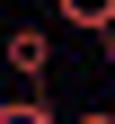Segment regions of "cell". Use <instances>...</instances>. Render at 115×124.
<instances>
[{
	"label": "cell",
	"instance_id": "cell-3",
	"mask_svg": "<svg viewBox=\"0 0 115 124\" xmlns=\"http://www.w3.org/2000/svg\"><path fill=\"white\" fill-rule=\"evenodd\" d=\"M0 124H71V115H53L44 98H0Z\"/></svg>",
	"mask_w": 115,
	"mask_h": 124
},
{
	"label": "cell",
	"instance_id": "cell-2",
	"mask_svg": "<svg viewBox=\"0 0 115 124\" xmlns=\"http://www.w3.org/2000/svg\"><path fill=\"white\" fill-rule=\"evenodd\" d=\"M53 18L71 27V36H97V44L115 53V0H53Z\"/></svg>",
	"mask_w": 115,
	"mask_h": 124
},
{
	"label": "cell",
	"instance_id": "cell-4",
	"mask_svg": "<svg viewBox=\"0 0 115 124\" xmlns=\"http://www.w3.org/2000/svg\"><path fill=\"white\" fill-rule=\"evenodd\" d=\"M71 124H115V106H89V115H71Z\"/></svg>",
	"mask_w": 115,
	"mask_h": 124
},
{
	"label": "cell",
	"instance_id": "cell-1",
	"mask_svg": "<svg viewBox=\"0 0 115 124\" xmlns=\"http://www.w3.org/2000/svg\"><path fill=\"white\" fill-rule=\"evenodd\" d=\"M9 71H18V80H44V71H53V27H9Z\"/></svg>",
	"mask_w": 115,
	"mask_h": 124
},
{
	"label": "cell",
	"instance_id": "cell-5",
	"mask_svg": "<svg viewBox=\"0 0 115 124\" xmlns=\"http://www.w3.org/2000/svg\"><path fill=\"white\" fill-rule=\"evenodd\" d=\"M0 71H9V44H0Z\"/></svg>",
	"mask_w": 115,
	"mask_h": 124
}]
</instances>
